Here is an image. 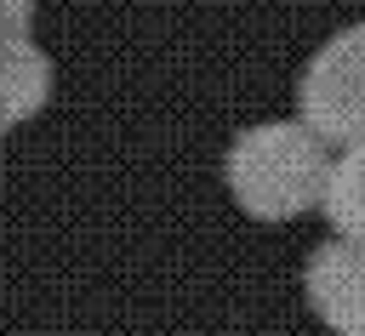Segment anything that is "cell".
I'll return each instance as SVG.
<instances>
[{
    "instance_id": "obj_4",
    "label": "cell",
    "mask_w": 365,
    "mask_h": 336,
    "mask_svg": "<svg viewBox=\"0 0 365 336\" xmlns=\"http://www.w3.org/2000/svg\"><path fill=\"white\" fill-rule=\"evenodd\" d=\"M51 103V57L34 34H0V131L34 120Z\"/></svg>"
},
{
    "instance_id": "obj_2",
    "label": "cell",
    "mask_w": 365,
    "mask_h": 336,
    "mask_svg": "<svg viewBox=\"0 0 365 336\" xmlns=\"http://www.w3.org/2000/svg\"><path fill=\"white\" fill-rule=\"evenodd\" d=\"M297 114L336 148L365 142V23L336 28L297 80Z\"/></svg>"
},
{
    "instance_id": "obj_1",
    "label": "cell",
    "mask_w": 365,
    "mask_h": 336,
    "mask_svg": "<svg viewBox=\"0 0 365 336\" xmlns=\"http://www.w3.org/2000/svg\"><path fill=\"white\" fill-rule=\"evenodd\" d=\"M331 177V142L308 120H268L228 142L222 182L234 205L257 222H291L319 205Z\"/></svg>"
},
{
    "instance_id": "obj_5",
    "label": "cell",
    "mask_w": 365,
    "mask_h": 336,
    "mask_svg": "<svg viewBox=\"0 0 365 336\" xmlns=\"http://www.w3.org/2000/svg\"><path fill=\"white\" fill-rule=\"evenodd\" d=\"M319 211L336 233H359L365 239V142L342 148L331 159V177H325V194H319Z\"/></svg>"
},
{
    "instance_id": "obj_6",
    "label": "cell",
    "mask_w": 365,
    "mask_h": 336,
    "mask_svg": "<svg viewBox=\"0 0 365 336\" xmlns=\"http://www.w3.org/2000/svg\"><path fill=\"white\" fill-rule=\"evenodd\" d=\"M34 28V0H0V34H29Z\"/></svg>"
},
{
    "instance_id": "obj_3",
    "label": "cell",
    "mask_w": 365,
    "mask_h": 336,
    "mask_svg": "<svg viewBox=\"0 0 365 336\" xmlns=\"http://www.w3.org/2000/svg\"><path fill=\"white\" fill-rule=\"evenodd\" d=\"M302 290L325 330L365 336V239L359 233L325 239L302 268Z\"/></svg>"
}]
</instances>
